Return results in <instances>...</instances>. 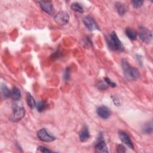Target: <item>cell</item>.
Masks as SVG:
<instances>
[{"label":"cell","instance_id":"7","mask_svg":"<svg viewBox=\"0 0 153 153\" xmlns=\"http://www.w3.org/2000/svg\"><path fill=\"white\" fill-rule=\"evenodd\" d=\"M83 23L86 27L89 30V31H94L98 29L99 30V27L94 20L93 18H92L91 16H86L83 19Z\"/></svg>","mask_w":153,"mask_h":153},{"label":"cell","instance_id":"15","mask_svg":"<svg viewBox=\"0 0 153 153\" xmlns=\"http://www.w3.org/2000/svg\"><path fill=\"white\" fill-rule=\"evenodd\" d=\"M126 34L127 36V37L132 40H135L137 38V32L135 31L132 29L131 28H126Z\"/></svg>","mask_w":153,"mask_h":153},{"label":"cell","instance_id":"24","mask_svg":"<svg viewBox=\"0 0 153 153\" xmlns=\"http://www.w3.org/2000/svg\"><path fill=\"white\" fill-rule=\"evenodd\" d=\"M38 151L42 152H51V150L45 147V146H40L39 147H38Z\"/></svg>","mask_w":153,"mask_h":153},{"label":"cell","instance_id":"4","mask_svg":"<svg viewBox=\"0 0 153 153\" xmlns=\"http://www.w3.org/2000/svg\"><path fill=\"white\" fill-rule=\"evenodd\" d=\"M54 20L59 25H65L69 21V16L66 12H60L54 16Z\"/></svg>","mask_w":153,"mask_h":153},{"label":"cell","instance_id":"9","mask_svg":"<svg viewBox=\"0 0 153 153\" xmlns=\"http://www.w3.org/2000/svg\"><path fill=\"white\" fill-rule=\"evenodd\" d=\"M119 138L123 143H124L126 145H127L130 148L134 149L133 143L130 136L126 132H125L124 131H120L119 132Z\"/></svg>","mask_w":153,"mask_h":153},{"label":"cell","instance_id":"25","mask_svg":"<svg viewBox=\"0 0 153 153\" xmlns=\"http://www.w3.org/2000/svg\"><path fill=\"white\" fill-rule=\"evenodd\" d=\"M117 149V152H124L126 151V148L123 145H118Z\"/></svg>","mask_w":153,"mask_h":153},{"label":"cell","instance_id":"23","mask_svg":"<svg viewBox=\"0 0 153 153\" xmlns=\"http://www.w3.org/2000/svg\"><path fill=\"white\" fill-rule=\"evenodd\" d=\"M105 83L108 85L110 86V87H112V88H115L116 87V84L115 83H114L113 82H112V80H111L110 79H109L108 78H105L104 79Z\"/></svg>","mask_w":153,"mask_h":153},{"label":"cell","instance_id":"22","mask_svg":"<svg viewBox=\"0 0 153 153\" xmlns=\"http://www.w3.org/2000/svg\"><path fill=\"white\" fill-rule=\"evenodd\" d=\"M63 79L66 82H68L70 79V69L67 68L65 72Z\"/></svg>","mask_w":153,"mask_h":153},{"label":"cell","instance_id":"11","mask_svg":"<svg viewBox=\"0 0 153 153\" xmlns=\"http://www.w3.org/2000/svg\"><path fill=\"white\" fill-rule=\"evenodd\" d=\"M38 3L41 9L49 15H51L53 13V6L50 1H39Z\"/></svg>","mask_w":153,"mask_h":153},{"label":"cell","instance_id":"26","mask_svg":"<svg viewBox=\"0 0 153 153\" xmlns=\"http://www.w3.org/2000/svg\"><path fill=\"white\" fill-rule=\"evenodd\" d=\"M98 87L100 90H105L107 88V87L102 82L99 83V85H98Z\"/></svg>","mask_w":153,"mask_h":153},{"label":"cell","instance_id":"14","mask_svg":"<svg viewBox=\"0 0 153 153\" xmlns=\"http://www.w3.org/2000/svg\"><path fill=\"white\" fill-rule=\"evenodd\" d=\"M115 7L117 9V11L119 15L120 16H124L126 12H127V8L124 6V4L121 3H117L115 4Z\"/></svg>","mask_w":153,"mask_h":153},{"label":"cell","instance_id":"8","mask_svg":"<svg viewBox=\"0 0 153 153\" xmlns=\"http://www.w3.org/2000/svg\"><path fill=\"white\" fill-rule=\"evenodd\" d=\"M95 149L98 152H108V146L102 135H99V137L98 138L96 141L95 145Z\"/></svg>","mask_w":153,"mask_h":153},{"label":"cell","instance_id":"21","mask_svg":"<svg viewBox=\"0 0 153 153\" xmlns=\"http://www.w3.org/2000/svg\"><path fill=\"white\" fill-rule=\"evenodd\" d=\"M132 3L134 7L135 8H139L141 7L143 4L142 1H138V0H135V1H132Z\"/></svg>","mask_w":153,"mask_h":153},{"label":"cell","instance_id":"6","mask_svg":"<svg viewBox=\"0 0 153 153\" xmlns=\"http://www.w3.org/2000/svg\"><path fill=\"white\" fill-rule=\"evenodd\" d=\"M37 135L38 138L43 142H50L55 140V138L50 133H49L45 129H40L38 132Z\"/></svg>","mask_w":153,"mask_h":153},{"label":"cell","instance_id":"16","mask_svg":"<svg viewBox=\"0 0 153 153\" xmlns=\"http://www.w3.org/2000/svg\"><path fill=\"white\" fill-rule=\"evenodd\" d=\"M26 102H27L28 105L30 107V108L34 109L35 107H36V105H37L36 102H35V99H34V98L32 97V96L30 93L27 94Z\"/></svg>","mask_w":153,"mask_h":153},{"label":"cell","instance_id":"2","mask_svg":"<svg viewBox=\"0 0 153 153\" xmlns=\"http://www.w3.org/2000/svg\"><path fill=\"white\" fill-rule=\"evenodd\" d=\"M107 42L109 49L112 51L121 52L124 50L123 44L115 32H113L107 37Z\"/></svg>","mask_w":153,"mask_h":153},{"label":"cell","instance_id":"12","mask_svg":"<svg viewBox=\"0 0 153 153\" xmlns=\"http://www.w3.org/2000/svg\"><path fill=\"white\" fill-rule=\"evenodd\" d=\"M79 137H80V140L83 142L87 141L90 138V135L89 130L86 126H85L83 127L81 133H80Z\"/></svg>","mask_w":153,"mask_h":153},{"label":"cell","instance_id":"27","mask_svg":"<svg viewBox=\"0 0 153 153\" xmlns=\"http://www.w3.org/2000/svg\"><path fill=\"white\" fill-rule=\"evenodd\" d=\"M113 102H114L115 105H116L117 106H119V105H120V101H119V99L117 98L114 97L113 98Z\"/></svg>","mask_w":153,"mask_h":153},{"label":"cell","instance_id":"13","mask_svg":"<svg viewBox=\"0 0 153 153\" xmlns=\"http://www.w3.org/2000/svg\"><path fill=\"white\" fill-rule=\"evenodd\" d=\"M21 90L15 87L12 89V90H11V94H10V97L14 100V101H19L21 98Z\"/></svg>","mask_w":153,"mask_h":153},{"label":"cell","instance_id":"3","mask_svg":"<svg viewBox=\"0 0 153 153\" xmlns=\"http://www.w3.org/2000/svg\"><path fill=\"white\" fill-rule=\"evenodd\" d=\"M25 111L24 108L19 105L18 104H15L13 108V115L12 117V120L13 121H18L22 119L25 116Z\"/></svg>","mask_w":153,"mask_h":153},{"label":"cell","instance_id":"17","mask_svg":"<svg viewBox=\"0 0 153 153\" xmlns=\"http://www.w3.org/2000/svg\"><path fill=\"white\" fill-rule=\"evenodd\" d=\"M71 8L72 10L76 12L79 13H83L84 12V7L83 6L79 3H74L71 4Z\"/></svg>","mask_w":153,"mask_h":153},{"label":"cell","instance_id":"20","mask_svg":"<svg viewBox=\"0 0 153 153\" xmlns=\"http://www.w3.org/2000/svg\"><path fill=\"white\" fill-rule=\"evenodd\" d=\"M152 130V123L148 122L146 124H145L143 127V132L146 135H149L151 133Z\"/></svg>","mask_w":153,"mask_h":153},{"label":"cell","instance_id":"19","mask_svg":"<svg viewBox=\"0 0 153 153\" xmlns=\"http://www.w3.org/2000/svg\"><path fill=\"white\" fill-rule=\"evenodd\" d=\"M1 93L3 95V96L5 98H8L10 97V94H11V90H10L4 84L1 85Z\"/></svg>","mask_w":153,"mask_h":153},{"label":"cell","instance_id":"1","mask_svg":"<svg viewBox=\"0 0 153 153\" xmlns=\"http://www.w3.org/2000/svg\"><path fill=\"white\" fill-rule=\"evenodd\" d=\"M121 66L125 78L129 81H135L138 80L140 76L139 71L132 66L127 61L126 59H123L121 61Z\"/></svg>","mask_w":153,"mask_h":153},{"label":"cell","instance_id":"18","mask_svg":"<svg viewBox=\"0 0 153 153\" xmlns=\"http://www.w3.org/2000/svg\"><path fill=\"white\" fill-rule=\"evenodd\" d=\"M49 105L46 102L44 101H40L38 102V104L36 105V108L37 109V111L38 112H43L45 110H46L48 108Z\"/></svg>","mask_w":153,"mask_h":153},{"label":"cell","instance_id":"5","mask_svg":"<svg viewBox=\"0 0 153 153\" xmlns=\"http://www.w3.org/2000/svg\"><path fill=\"white\" fill-rule=\"evenodd\" d=\"M139 37L140 40L145 43H149L152 40V35L151 32L145 27H140L139 31Z\"/></svg>","mask_w":153,"mask_h":153},{"label":"cell","instance_id":"10","mask_svg":"<svg viewBox=\"0 0 153 153\" xmlns=\"http://www.w3.org/2000/svg\"><path fill=\"white\" fill-rule=\"evenodd\" d=\"M98 115L102 118V119L106 120L108 119L111 115V111L110 110L105 106H101L97 108L96 110Z\"/></svg>","mask_w":153,"mask_h":153}]
</instances>
